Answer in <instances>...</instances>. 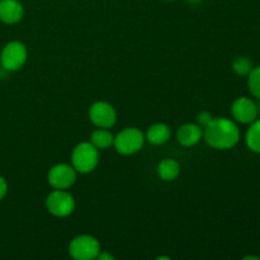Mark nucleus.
Listing matches in <instances>:
<instances>
[{
    "instance_id": "nucleus-6",
    "label": "nucleus",
    "mask_w": 260,
    "mask_h": 260,
    "mask_svg": "<svg viewBox=\"0 0 260 260\" xmlns=\"http://www.w3.org/2000/svg\"><path fill=\"white\" fill-rule=\"evenodd\" d=\"M46 207L56 217H68L75 210V200L66 189H55L46 198Z\"/></svg>"
},
{
    "instance_id": "nucleus-2",
    "label": "nucleus",
    "mask_w": 260,
    "mask_h": 260,
    "mask_svg": "<svg viewBox=\"0 0 260 260\" xmlns=\"http://www.w3.org/2000/svg\"><path fill=\"white\" fill-rule=\"evenodd\" d=\"M71 162L76 173H80V174L91 173L98 167V149L91 142H80L74 147L73 154H71Z\"/></svg>"
},
{
    "instance_id": "nucleus-5",
    "label": "nucleus",
    "mask_w": 260,
    "mask_h": 260,
    "mask_svg": "<svg viewBox=\"0 0 260 260\" xmlns=\"http://www.w3.org/2000/svg\"><path fill=\"white\" fill-rule=\"evenodd\" d=\"M101 253V244L91 235H79L71 240L69 245V254L76 260L96 259Z\"/></svg>"
},
{
    "instance_id": "nucleus-23",
    "label": "nucleus",
    "mask_w": 260,
    "mask_h": 260,
    "mask_svg": "<svg viewBox=\"0 0 260 260\" xmlns=\"http://www.w3.org/2000/svg\"><path fill=\"white\" fill-rule=\"evenodd\" d=\"M167 2H172V0H167Z\"/></svg>"
},
{
    "instance_id": "nucleus-8",
    "label": "nucleus",
    "mask_w": 260,
    "mask_h": 260,
    "mask_svg": "<svg viewBox=\"0 0 260 260\" xmlns=\"http://www.w3.org/2000/svg\"><path fill=\"white\" fill-rule=\"evenodd\" d=\"M47 180L53 189H69L76 180V170L73 165L57 164L50 169Z\"/></svg>"
},
{
    "instance_id": "nucleus-11",
    "label": "nucleus",
    "mask_w": 260,
    "mask_h": 260,
    "mask_svg": "<svg viewBox=\"0 0 260 260\" xmlns=\"http://www.w3.org/2000/svg\"><path fill=\"white\" fill-rule=\"evenodd\" d=\"M202 137L203 129L201 128L200 124L185 123L177 131V141L185 147L196 146Z\"/></svg>"
},
{
    "instance_id": "nucleus-18",
    "label": "nucleus",
    "mask_w": 260,
    "mask_h": 260,
    "mask_svg": "<svg viewBox=\"0 0 260 260\" xmlns=\"http://www.w3.org/2000/svg\"><path fill=\"white\" fill-rule=\"evenodd\" d=\"M212 119H213V117L210 112H201V113L197 116L198 124H200L201 127H203V128H205L206 126H208Z\"/></svg>"
},
{
    "instance_id": "nucleus-14",
    "label": "nucleus",
    "mask_w": 260,
    "mask_h": 260,
    "mask_svg": "<svg viewBox=\"0 0 260 260\" xmlns=\"http://www.w3.org/2000/svg\"><path fill=\"white\" fill-rule=\"evenodd\" d=\"M245 142L249 150L255 154H260V118H256L250 123L246 131Z\"/></svg>"
},
{
    "instance_id": "nucleus-13",
    "label": "nucleus",
    "mask_w": 260,
    "mask_h": 260,
    "mask_svg": "<svg viewBox=\"0 0 260 260\" xmlns=\"http://www.w3.org/2000/svg\"><path fill=\"white\" fill-rule=\"evenodd\" d=\"M180 173V167L178 161L173 159H164L157 165V174L160 179L165 182H173L178 178Z\"/></svg>"
},
{
    "instance_id": "nucleus-4",
    "label": "nucleus",
    "mask_w": 260,
    "mask_h": 260,
    "mask_svg": "<svg viewBox=\"0 0 260 260\" xmlns=\"http://www.w3.org/2000/svg\"><path fill=\"white\" fill-rule=\"evenodd\" d=\"M27 58V47L19 41H12L4 46L2 53H0V65L8 73L17 71L24 66Z\"/></svg>"
},
{
    "instance_id": "nucleus-21",
    "label": "nucleus",
    "mask_w": 260,
    "mask_h": 260,
    "mask_svg": "<svg viewBox=\"0 0 260 260\" xmlns=\"http://www.w3.org/2000/svg\"><path fill=\"white\" fill-rule=\"evenodd\" d=\"M258 103H256V108H258V116H260V99H258Z\"/></svg>"
},
{
    "instance_id": "nucleus-17",
    "label": "nucleus",
    "mask_w": 260,
    "mask_h": 260,
    "mask_svg": "<svg viewBox=\"0 0 260 260\" xmlns=\"http://www.w3.org/2000/svg\"><path fill=\"white\" fill-rule=\"evenodd\" d=\"M253 68V61L245 56L235 58L233 62V71L239 76H248Z\"/></svg>"
},
{
    "instance_id": "nucleus-1",
    "label": "nucleus",
    "mask_w": 260,
    "mask_h": 260,
    "mask_svg": "<svg viewBox=\"0 0 260 260\" xmlns=\"http://www.w3.org/2000/svg\"><path fill=\"white\" fill-rule=\"evenodd\" d=\"M206 142L216 150L233 149L240 141V128L235 121L226 117H217L205 127Z\"/></svg>"
},
{
    "instance_id": "nucleus-12",
    "label": "nucleus",
    "mask_w": 260,
    "mask_h": 260,
    "mask_svg": "<svg viewBox=\"0 0 260 260\" xmlns=\"http://www.w3.org/2000/svg\"><path fill=\"white\" fill-rule=\"evenodd\" d=\"M172 136L169 126L165 123H155L147 129L146 139L152 145H162L169 141Z\"/></svg>"
},
{
    "instance_id": "nucleus-20",
    "label": "nucleus",
    "mask_w": 260,
    "mask_h": 260,
    "mask_svg": "<svg viewBox=\"0 0 260 260\" xmlns=\"http://www.w3.org/2000/svg\"><path fill=\"white\" fill-rule=\"evenodd\" d=\"M96 259H99V260H113L114 256L112 255V254L107 253V251H102V250H101V253L98 254V256H96Z\"/></svg>"
},
{
    "instance_id": "nucleus-7",
    "label": "nucleus",
    "mask_w": 260,
    "mask_h": 260,
    "mask_svg": "<svg viewBox=\"0 0 260 260\" xmlns=\"http://www.w3.org/2000/svg\"><path fill=\"white\" fill-rule=\"evenodd\" d=\"M89 118L98 128H111L117 122L116 109L107 102H95L89 108Z\"/></svg>"
},
{
    "instance_id": "nucleus-22",
    "label": "nucleus",
    "mask_w": 260,
    "mask_h": 260,
    "mask_svg": "<svg viewBox=\"0 0 260 260\" xmlns=\"http://www.w3.org/2000/svg\"><path fill=\"white\" fill-rule=\"evenodd\" d=\"M188 2H190V3H193V4H196V3L201 2V0H188Z\"/></svg>"
},
{
    "instance_id": "nucleus-16",
    "label": "nucleus",
    "mask_w": 260,
    "mask_h": 260,
    "mask_svg": "<svg viewBox=\"0 0 260 260\" xmlns=\"http://www.w3.org/2000/svg\"><path fill=\"white\" fill-rule=\"evenodd\" d=\"M248 88L254 98L260 99V66H255L249 73Z\"/></svg>"
},
{
    "instance_id": "nucleus-19",
    "label": "nucleus",
    "mask_w": 260,
    "mask_h": 260,
    "mask_svg": "<svg viewBox=\"0 0 260 260\" xmlns=\"http://www.w3.org/2000/svg\"><path fill=\"white\" fill-rule=\"evenodd\" d=\"M7 193H8V183L7 180H5V178L0 175V201L4 200Z\"/></svg>"
},
{
    "instance_id": "nucleus-15",
    "label": "nucleus",
    "mask_w": 260,
    "mask_h": 260,
    "mask_svg": "<svg viewBox=\"0 0 260 260\" xmlns=\"http://www.w3.org/2000/svg\"><path fill=\"white\" fill-rule=\"evenodd\" d=\"M114 136L108 128H98L91 134L90 142L96 147L98 150L108 149L113 145Z\"/></svg>"
},
{
    "instance_id": "nucleus-3",
    "label": "nucleus",
    "mask_w": 260,
    "mask_h": 260,
    "mask_svg": "<svg viewBox=\"0 0 260 260\" xmlns=\"http://www.w3.org/2000/svg\"><path fill=\"white\" fill-rule=\"evenodd\" d=\"M145 142L144 134L136 127L124 128L114 137L113 146L121 155H134L142 149Z\"/></svg>"
},
{
    "instance_id": "nucleus-10",
    "label": "nucleus",
    "mask_w": 260,
    "mask_h": 260,
    "mask_svg": "<svg viewBox=\"0 0 260 260\" xmlns=\"http://www.w3.org/2000/svg\"><path fill=\"white\" fill-rule=\"evenodd\" d=\"M24 15V8L19 0H0V20L7 24L20 22Z\"/></svg>"
},
{
    "instance_id": "nucleus-9",
    "label": "nucleus",
    "mask_w": 260,
    "mask_h": 260,
    "mask_svg": "<svg viewBox=\"0 0 260 260\" xmlns=\"http://www.w3.org/2000/svg\"><path fill=\"white\" fill-rule=\"evenodd\" d=\"M231 114L236 122L243 124H250L259 117L256 103L248 96H240L234 101L231 106Z\"/></svg>"
}]
</instances>
